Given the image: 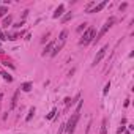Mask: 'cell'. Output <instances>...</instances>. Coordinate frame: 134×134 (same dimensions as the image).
<instances>
[{
	"label": "cell",
	"instance_id": "8fae6325",
	"mask_svg": "<svg viewBox=\"0 0 134 134\" xmlns=\"http://www.w3.org/2000/svg\"><path fill=\"white\" fill-rule=\"evenodd\" d=\"M33 115H35V107H30V110H29V115L25 117V122H30Z\"/></svg>",
	"mask_w": 134,
	"mask_h": 134
},
{
	"label": "cell",
	"instance_id": "2e32d148",
	"mask_svg": "<svg viewBox=\"0 0 134 134\" xmlns=\"http://www.w3.org/2000/svg\"><path fill=\"white\" fill-rule=\"evenodd\" d=\"M2 76H3V79H5V81H8V82H11V81H13V77H11L8 73H5V71L2 73Z\"/></svg>",
	"mask_w": 134,
	"mask_h": 134
},
{
	"label": "cell",
	"instance_id": "8992f818",
	"mask_svg": "<svg viewBox=\"0 0 134 134\" xmlns=\"http://www.w3.org/2000/svg\"><path fill=\"white\" fill-rule=\"evenodd\" d=\"M63 10H65V5H59V6H57V10H55V13H54V17H55V19L60 17L62 13H63Z\"/></svg>",
	"mask_w": 134,
	"mask_h": 134
},
{
	"label": "cell",
	"instance_id": "30bf717a",
	"mask_svg": "<svg viewBox=\"0 0 134 134\" xmlns=\"http://www.w3.org/2000/svg\"><path fill=\"white\" fill-rule=\"evenodd\" d=\"M107 132V118L103 120V125H101V132L100 134H106Z\"/></svg>",
	"mask_w": 134,
	"mask_h": 134
},
{
	"label": "cell",
	"instance_id": "7c38bea8",
	"mask_svg": "<svg viewBox=\"0 0 134 134\" xmlns=\"http://www.w3.org/2000/svg\"><path fill=\"white\" fill-rule=\"evenodd\" d=\"M71 17H73V13H66V14H65L63 17H62V22H63V24H65V22H68Z\"/></svg>",
	"mask_w": 134,
	"mask_h": 134
},
{
	"label": "cell",
	"instance_id": "9c48e42d",
	"mask_svg": "<svg viewBox=\"0 0 134 134\" xmlns=\"http://www.w3.org/2000/svg\"><path fill=\"white\" fill-rule=\"evenodd\" d=\"M32 87H33V84H32V82H25V84H22V85H21V90H22V91H30V90H32Z\"/></svg>",
	"mask_w": 134,
	"mask_h": 134
},
{
	"label": "cell",
	"instance_id": "ffe728a7",
	"mask_svg": "<svg viewBox=\"0 0 134 134\" xmlns=\"http://www.w3.org/2000/svg\"><path fill=\"white\" fill-rule=\"evenodd\" d=\"M21 25H24V21H21V22H17V24H14L13 27H14V29H19V27H21Z\"/></svg>",
	"mask_w": 134,
	"mask_h": 134
},
{
	"label": "cell",
	"instance_id": "d6986e66",
	"mask_svg": "<svg viewBox=\"0 0 134 134\" xmlns=\"http://www.w3.org/2000/svg\"><path fill=\"white\" fill-rule=\"evenodd\" d=\"M69 104H73V101H71V98H66V100H65V106L69 107Z\"/></svg>",
	"mask_w": 134,
	"mask_h": 134
},
{
	"label": "cell",
	"instance_id": "603a6c76",
	"mask_svg": "<svg viewBox=\"0 0 134 134\" xmlns=\"http://www.w3.org/2000/svg\"><path fill=\"white\" fill-rule=\"evenodd\" d=\"M0 54H2V49H0Z\"/></svg>",
	"mask_w": 134,
	"mask_h": 134
},
{
	"label": "cell",
	"instance_id": "6da1fadb",
	"mask_svg": "<svg viewBox=\"0 0 134 134\" xmlns=\"http://www.w3.org/2000/svg\"><path fill=\"white\" fill-rule=\"evenodd\" d=\"M95 36H96V30H95L93 27H88V29L84 32V35L81 36L79 44H88V43H91V41L95 40Z\"/></svg>",
	"mask_w": 134,
	"mask_h": 134
},
{
	"label": "cell",
	"instance_id": "3957f363",
	"mask_svg": "<svg viewBox=\"0 0 134 134\" xmlns=\"http://www.w3.org/2000/svg\"><path fill=\"white\" fill-rule=\"evenodd\" d=\"M115 21H117L115 17H110V19H107V21H106V24L103 25V29L100 30V33H98L96 36H95V40H93V43H98V41L101 40V38H103V36L106 35V32H107V30H109V29H110V27H112L114 24H115Z\"/></svg>",
	"mask_w": 134,
	"mask_h": 134
},
{
	"label": "cell",
	"instance_id": "e0dca14e",
	"mask_svg": "<svg viewBox=\"0 0 134 134\" xmlns=\"http://www.w3.org/2000/svg\"><path fill=\"white\" fill-rule=\"evenodd\" d=\"M55 114H57V110H55V109H52V110L47 114V118H49V120H51V118H54V115H55Z\"/></svg>",
	"mask_w": 134,
	"mask_h": 134
},
{
	"label": "cell",
	"instance_id": "ba28073f",
	"mask_svg": "<svg viewBox=\"0 0 134 134\" xmlns=\"http://www.w3.org/2000/svg\"><path fill=\"white\" fill-rule=\"evenodd\" d=\"M106 3H107V2H101V3H100V5H96V6H95V8H93V10H90V11H88V13H96V11H101V10H103V8H104V6H106Z\"/></svg>",
	"mask_w": 134,
	"mask_h": 134
},
{
	"label": "cell",
	"instance_id": "5b68a950",
	"mask_svg": "<svg viewBox=\"0 0 134 134\" xmlns=\"http://www.w3.org/2000/svg\"><path fill=\"white\" fill-rule=\"evenodd\" d=\"M55 44H57V41H51L46 47H44V51H43V55H46V54H51V51L55 47Z\"/></svg>",
	"mask_w": 134,
	"mask_h": 134
},
{
	"label": "cell",
	"instance_id": "ac0fdd59",
	"mask_svg": "<svg viewBox=\"0 0 134 134\" xmlns=\"http://www.w3.org/2000/svg\"><path fill=\"white\" fill-rule=\"evenodd\" d=\"M109 88H110V82H107V84L104 85V90H103V93H104V95H107V91H109Z\"/></svg>",
	"mask_w": 134,
	"mask_h": 134
},
{
	"label": "cell",
	"instance_id": "7a4b0ae2",
	"mask_svg": "<svg viewBox=\"0 0 134 134\" xmlns=\"http://www.w3.org/2000/svg\"><path fill=\"white\" fill-rule=\"evenodd\" d=\"M79 118H81V112H76L74 115H73V117L68 120V123L65 125V131H66V134H73V132H74V129H76V125H77Z\"/></svg>",
	"mask_w": 134,
	"mask_h": 134
},
{
	"label": "cell",
	"instance_id": "277c9868",
	"mask_svg": "<svg viewBox=\"0 0 134 134\" xmlns=\"http://www.w3.org/2000/svg\"><path fill=\"white\" fill-rule=\"evenodd\" d=\"M107 49H109V44H106L104 47H101L100 51H98V54H96V57H95V60H93V65H98L103 59H104V55H106V52H107Z\"/></svg>",
	"mask_w": 134,
	"mask_h": 134
},
{
	"label": "cell",
	"instance_id": "4fadbf2b",
	"mask_svg": "<svg viewBox=\"0 0 134 134\" xmlns=\"http://www.w3.org/2000/svg\"><path fill=\"white\" fill-rule=\"evenodd\" d=\"M66 35H68V32H66V30H63V32L60 33V36H59L60 43H65V40H66Z\"/></svg>",
	"mask_w": 134,
	"mask_h": 134
},
{
	"label": "cell",
	"instance_id": "5bb4252c",
	"mask_svg": "<svg viewBox=\"0 0 134 134\" xmlns=\"http://www.w3.org/2000/svg\"><path fill=\"white\" fill-rule=\"evenodd\" d=\"M11 21H13V19H11V16L5 17V19H3V27H8V25H11Z\"/></svg>",
	"mask_w": 134,
	"mask_h": 134
},
{
	"label": "cell",
	"instance_id": "52a82bcc",
	"mask_svg": "<svg viewBox=\"0 0 134 134\" xmlns=\"http://www.w3.org/2000/svg\"><path fill=\"white\" fill-rule=\"evenodd\" d=\"M19 91H21V88H19V90H16V93L13 95V100H11V104H10V109H13V107L16 106V103H17V96H19Z\"/></svg>",
	"mask_w": 134,
	"mask_h": 134
},
{
	"label": "cell",
	"instance_id": "44dd1931",
	"mask_svg": "<svg viewBox=\"0 0 134 134\" xmlns=\"http://www.w3.org/2000/svg\"><path fill=\"white\" fill-rule=\"evenodd\" d=\"M0 40H6V36H5V33L0 30Z\"/></svg>",
	"mask_w": 134,
	"mask_h": 134
},
{
	"label": "cell",
	"instance_id": "9a60e30c",
	"mask_svg": "<svg viewBox=\"0 0 134 134\" xmlns=\"http://www.w3.org/2000/svg\"><path fill=\"white\" fill-rule=\"evenodd\" d=\"M6 13H8V8L6 6H0V17H3Z\"/></svg>",
	"mask_w": 134,
	"mask_h": 134
},
{
	"label": "cell",
	"instance_id": "7402d4cb",
	"mask_svg": "<svg viewBox=\"0 0 134 134\" xmlns=\"http://www.w3.org/2000/svg\"><path fill=\"white\" fill-rule=\"evenodd\" d=\"M85 25H87V24H82V25H81V27H77V32H82V30H84V29H85Z\"/></svg>",
	"mask_w": 134,
	"mask_h": 134
}]
</instances>
